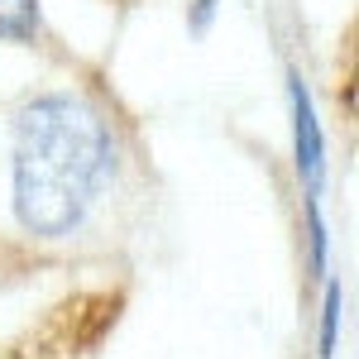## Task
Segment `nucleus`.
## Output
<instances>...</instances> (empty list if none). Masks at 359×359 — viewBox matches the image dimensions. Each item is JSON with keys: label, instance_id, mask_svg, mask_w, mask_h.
<instances>
[{"label": "nucleus", "instance_id": "f257e3e1", "mask_svg": "<svg viewBox=\"0 0 359 359\" xmlns=\"http://www.w3.org/2000/svg\"><path fill=\"white\" fill-rule=\"evenodd\" d=\"M111 177V135L86 101L39 96L15 125V211L34 235H67Z\"/></svg>", "mask_w": 359, "mask_h": 359}, {"label": "nucleus", "instance_id": "f03ea898", "mask_svg": "<svg viewBox=\"0 0 359 359\" xmlns=\"http://www.w3.org/2000/svg\"><path fill=\"white\" fill-rule=\"evenodd\" d=\"M287 96H292V149H297V177L306 187V201H321V168H326V139H321V120L311 111L302 77H287Z\"/></svg>", "mask_w": 359, "mask_h": 359}, {"label": "nucleus", "instance_id": "7ed1b4c3", "mask_svg": "<svg viewBox=\"0 0 359 359\" xmlns=\"http://www.w3.org/2000/svg\"><path fill=\"white\" fill-rule=\"evenodd\" d=\"M39 34V0H0V39H34Z\"/></svg>", "mask_w": 359, "mask_h": 359}, {"label": "nucleus", "instance_id": "20e7f679", "mask_svg": "<svg viewBox=\"0 0 359 359\" xmlns=\"http://www.w3.org/2000/svg\"><path fill=\"white\" fill-rule=\"evenodd\" d=\"M335 335H340V287H326V306H321V359H335Z\"/></svg>", "mask_w": 359, "mask_h": 359}, {"label": "nucleus", "instance_id": "39448f33", "mask_svg": "<svg viewBox=\"0 0 359 359\" xmlns=\"http://www.w3.org/2000/svg\"><path fill=\"white\" fill-rule=\"evenodd\" d=\"M216 5H221V0H192V29H196V34H201V29L211 25V15H216Z\"/></svg>", "mask_w": 359, "mask_h": 359}]
</instances>
